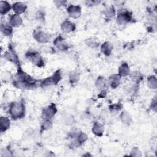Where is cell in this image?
Here are the masks:
<instances>
[{
  "label": "cell",
  "instance_id": "cell-1",
  "mask_svg": "<svg viewBox=\"0 0 157 157\" xmlns=\"http://www.w3.org/2000/svg\"><path fill=\"white\" fill-rule=\"evenodd\" d=\"M9 113L13 118H21L24 116L25 107L21 102H13L11 103L9 108Z\"/></svg>",
  "mask_w": 157,
  "mask_h": 157
},
{
  "label": "cell",
  "instance_id": "cell-2",
  "mask_svg": "<svg viewBox=\"0 0 157 157\" xmlns=\"http://www.w3.org/2000/svg\"><path fill=\"white\" fill-rule=\"evenodd\" d=\"M29 60H30L33 64H36L38 66H41L44 64V61L41 56L37 53L30 52L26 55Z\"/></svg>",
  "mask_w": 157,
  "mask_h": 157
},
{
  "label": "cell",
  "instance_id": "cell-3",
  "mask_svg": "<svg viewBox=\"0 0 157 157\" xmlns=\"http://www.w3.org/2000/svg\"><path fill=\"white\" fill-rule=\"evenodd\" d=\"M34 37L36 39V40L41 43L47 42L50 40L49 35L42 31H36L34 33Z\"/></svg>",
  "mask_w": 157,
  "mask_h": 157
},
{
  "label": "cell",
  "instance_id": "cell-4",
  "mask_svg": "<svg viewBox=\"0 0 157 157\" xmlns=\"http://www.w3.org/2000/svg\"><path fill=\"white\" fill-rule=\"evenodd\" d=\"M67 12L69 16L73 18H77L81 14V9L78 6L71 5L67 8Z\"/></svg>",
  "mask_w": 157,
  "mask_h": 157
},
{
  "label": "cell",
  "instance_id": "cell-5",
  "mask_svg": "<svg viewBox=\"0 0 157 157\" xmlns=\"http://www.w3.org/2000/svg\"><path fill=\"white\" fill-rule=\"evenodd\" d=\"M131 19V15L128 12L120 13L117 16V22L120 25H124L128 23Z\"/></svg>",
  "mask_w": 157,
  "mask_h": 157
},
{
  "label": "cell",
  "instance_id": "cell-6",
  "mask_svg": "<svg viewBox=\"0 0 157 157\" xmlns=\"http://www.w3.org/2000/svg\"><path fill=\"white\" fill-rule=\"evenodd\" d=\"M56 112V109L55 105L52 104L48 106L47 108H45L44 110L43 115L45 117V118H46L47 120H49L55 115Z\"/></svg>",
  "mask_w": 157,
  "mask_h": 157
},
{
  "label": "cell",
  "instance_id": "cell-7",
  "mask_svg": "<svg viewBox=\"0 0 157 157\" xmlns=\"http://www.w3.org/2000/svg\"><path fill=\"white\" fill-rule=\"evenodd\" d=\"M22 23V19L19 15L14 14L9 18V25L13 27H18Z\"/></svg>",
  "mask_w": 157,
  "mask_h": 157
},
{
  "label": "cell",
  "instance_id": "cell-8",
  "mask_svg": "<svg viewBox=\"0 0 157 157\" xmlns=\"http://www.w3.org/2000/svg\"><path fill=\"white\" fill-rule=\"evenodd\" d=\"M12 8L15 14L20 15L25 11L26 9V6L23 2H17L15 4H13Z\"/></svg>",
  "mask_w": 157,
  "mask_h": 157
},
{
  "label": "cell",
  "instance_id": "cell-9",
  "mask_svg": "<svg viewBox=\"0 0 157 157\" xmlns=\"http://www.w3.org/2000/svg\"><path fill=\"white\" fill-rule=\"evenodd\" d=\"M55 46L61 50H65L68 48L67 44L64 41V39L61 37L56 38L54 42Z\"/></svg>",
  "mask_w": 157,
  "mask_h": 157
},
{
  "label": "cell",
  "instance_id": "cell-10",
  "mask_svg": "<svg viewBox=\"0 0 157 157\" xmlns=\"http://www.w3.org/2000/svg\"><path fill=\"white\" fill-rule=\"evenodd\" d=\"M61 29L66 33H69L75 29V25L69 21L66 20L61 25Z\"/></svg>",
  "mask_w": 157,
  "mask_h": 157
},
{
  "label": "cell",
  "instance_id": "cell-11",
  "mask_svg": "<svg viewBox=\"0 0 157 157\" xmlns=\"http://www.w3.org/2000/svg\"><path fill=\"white\" fill-rule=\"evenodd\" d=\"M10 120L8 118L1 117L0 118V128L2 132L6 131L10 126Z\"/></svg>",
  "mask_w": 157,
  "mask_h": 157
},
{
  "label": "cell",
  "instance_id": "cell-12",
  "mask_svg": "<svg viewBox=\"0 0 157 157\" xmlns=\"http://www.w3.org/2000/svg\"><path fill=\"white\" fill-rule=\"evenodd\" d=\"M10 5L7 1H0V13L2 15H5L10 10Z\"/></svg>",
  "mask_w": 157,
  "mask_h": 157
},
{
  "label": "cell",
  "instance_id": "cell-13",
  "mask_svg": "<svg viewBox=\"0 0 157 157\" xmlns=\"http://www.w3.org/2000/svg\"><path fill=\"white\" fill-rule=\"evenodd\" d=\"M93 132L97 136H101L104 132V126L99 123L95 122L93 126Z\"/></svg>",
  "mask_w": 157,
  "mask_h": 157
},
{
  "label": "cell",
  "instance_id": "cell-14",
  "mask_svg": "<svg viewBox=\"0 0 157 157\" xmlns=\"http://www.w3.org/2000/svg\"><path fill=\"white\" fill-rule=\"evenodd\" d=\"M130 73V70L128 65L126 63H123L118 69V75L120 76H126Z\"/></svg>",
  "mask_w": 157,
  "mask_h": 157
},
{
  "label": "cell",
  "instance_id": "cell-15",
  "mask_svg": "<svg viewBox=\"0 0 157 157\" xmlns=\"http://www.w3.org/2000/svg\"><path fill=\"white\" fill-rule=\"evenodd\" d=\"M113 49V45L109 42H106L102 44L101 47L102 52L105 55H109Z\"/></svg>",
  "mask_w": 157,
  "mask_h": 157
},
{
  "label": "cell",
  "instance_id": "cell-16",
  "mask_svg": "<svg viewBox=\"0 0 157 157\" xmlns=\"http://www.w3.org/2000/svg\"><path fill=\"white\" fill-rule=\"evenodd\" d=\"M120 76L118 75H113L110 77L109 82L110 84V86L113 88H115L117 87L120 83Z\"/></svg>",
  "mask_w": 157,
  "mask_h": 157
},
{
  "label": "cell",
  "instance_id": "cell-17",
  "mask_svg": "<svg viewBox=\"0 0 157 157\" xmlns=\"http://www.w3.org/2000/svg\"><path fill=\"white\" fill-rule=\"evenodd\" d=\"M4 56L5 58L11 61V62H13V63H15L18 61V58H17V55H15V53H14L13 51L10 50L9 51H7L5 53H4Z\"/></svg>",
  "mask_w": 157,
  "mask_h": 157
},
{
  "label": "cell",
  "instance_id": "cell-18",
  "mask_svg": "<svg viewBox=\"0 0 157 157\" xmlns=\"http://www.w3.org/2000/svg\"><path fill=\"white\" fill-rule=\"evenodd\" d=\"M1 31L2 33L6 36L10 35L12 33V29L10 26L8 25L6 23H1Z\"/></svg>",
  "mask_w": 157,
  "mask_h": 157
},
{
  "label": "cell",
  "instance_id": "cell-19",
  "mask_svg": "<svg viewBox=\"0 0 157 157\" xmlns=\"http://www.w3.org/2000/svg\"><path fill=\"white\" fill-rule=\"evenodd\" d=\"M120 117H121L122 121L124 122V123L128 124V123H129L131 121V117L128 112H122Z\"/></svg>",
  "mask_w": 157,
  "mask_h": 157
},
{
  "label": "cell",
  "instance_id": "cell-20",
  "mask_svg": "<svg viewBox=\"0 0 157 157\" xmlns=\"http://www.w3.org/2000/svg\"><path fill=\"white\" fill-rule=\"evenodd\" d=\"M147 84L151 88L155 89L156 87V79L154 77H150L148 78Z\"/></svg>",
  "mask_w": 157,
  "mask_h": 157
},
{
  "label": "cell",
  "instance_id": "cell-21",
  "mask_svg": "<svg viewBox=\"0 0 157 157\" xmlns=\"http://www.w3.org/2000/svg\"><path fill=\"white\" fill-rule=\"evenodd\" d=\"M96 85L99 89H102L105 86V82L104 78L102 77H99L97 79V81L96 82Z\"/></svg>",
  "mask_w": 157,
  "mask_h": 157
},
{
  "label": "cell",
  "instance_id": "cell-22",
  "mask_svg": "<svg viewBox=\"0 0 157 157\" xmlns=\"http://www.w3.org/2000/svg\"><path fill=\"white\" fill-rule=\"evenodd\" d=\"M104 13L108 17H111L113 16L115 14V10H114L113 7L111 6V7L107 8L104 11Z\"/></svg>",
  "mask_w": 157,
  "mask_h": 157
},
{
  "label": "cell",
  "instance_id": "cell-23",
  "mask_svg": "<svg viewBox=\"0 0 157 157\" xmlns=\"http://www.w3.org/2000/svg\"><path fill=\"white\" fill-rule=\"evenodd\" d=\"M86 45L91 47H96L99 45L98 43L93 39H88L86 41Z\"/></svg>",
  "mask_w": 157,
  "mask_h": 157
},
{
  "label": "cell",
  "instance_id": "cell-24",
  "mask_svg": "<svg viewBox=\"0 0 157 157\" xmlns=\"http://www.w3.org/2000/svg\"><path fill=\"white\" fill-rule=\"evenodd\" d=\"M78 78H79V75L77 72H74L70 75V81L72 83L77 82L78 80Z\"/></svg>",
  "mask_w": 157,
  "mask_h": 157
},
{
  "label": "cell",
  "instance_id": "cell-25",
  "mask_svg": "<svg viewBox=\"0 0 157 157\" xmlns=\"http://www.w3.org/2000/svg\"><path fill=\"white\" fill-rule=\"evenodd\" d=\"M63 120L66 124H71L73 122V118L70 115H67L63 117Z\"/></svg>",
  "mask_w": 157,
  "mask_h": 157
},
{
  "label": "cell",
  "instance_id": "cell-26",
  "mask_svg": "<svg viewBox=\"0 0 157 157\" xmlns=\"http://www.w3.org/2000/svg\"><path fill=\"white\" fill-rule=\"evenodd\" d=\"M11 78H12L11 74L8 72L6 71L2 74V80H4L5 81H9L11 79Z\"/></svg>",
  "mask_w": 157,
  "mask_h": 157
},
{
  "label": "cell",
  "instance_id": "cell-27",
  "mask_svg": "<svg viewBox=\"0 0 157 157\" xmlns=\"http://www.w3.org/2000/svg\"><path fill=\"white\" fill-rule=\"evenodd\" d=\"M52 122L49 121V120H46V121L43 123L42 128L44 129H48L52 127Z\"/></svg>",
  "mask_w": 157,
  "mask_h": 157
},
{
  "label": "cell",
  "instance_id": "cell-28",
  "mask_svg": "<svg viewBox=\"0 0 157 157\" xmlns=\"http://www.w3.org/2000/svg\"><path fill=\"white\" fill-rule=\"evenodd\" d=\"M54 2L56 4V5H59V6H61L64 4V1H55Z\"/></svg>",
  "mask_w": 157,
  "mask_h": 157
}]
</instances>
